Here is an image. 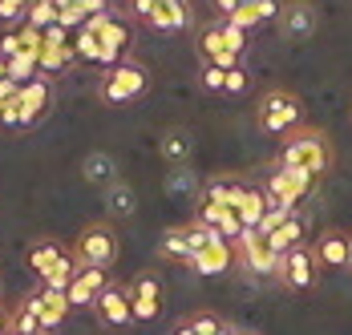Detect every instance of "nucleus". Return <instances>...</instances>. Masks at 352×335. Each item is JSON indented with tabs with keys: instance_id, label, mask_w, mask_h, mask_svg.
I'll use <instances>...</instances> for the list:
<instances>
[{
	"instance_id": "obj_6",
	"label": "nucleus",
	"mask_w": 352,
	"mask_h": 335,
	"mask_svg": "<svg viewBox=\"0 0 352 335\" xmlns=\"http://www.w3.org/2000/svg\"><path fill=\"white\" fill-rule=\"evenodd\" d=\"M316 275H320V263H316V251L312 246H296V251L283 255L280 283L287 291H312L316 287Z\"/></svg>"
},
{
	"instance_id": "obj_41",
	"label": "nucleus",
	"mask_w": 352,
	"mask_h": 335,
	"mask_svg": "<svg viewBox=\"0 0 352 335\" xmlns=\"http://www.w3.org/2000/svg\"><path fill=\"white\" fill-rule=\"evenodd\" d=\"M259 21L263 25H280V12H283V0H259Z\"/></svg>"
},
{
	"instance_id": "obj_25",
	"label": "nucleus",
	"mask_w": 352,
	"mask_h": 335,
	"mask_svg": "<svg viewBox=\"0 0 352 335\" xmlns=\"http://www.w3.org/2000/svg\"><path fill=\"white\" fill-rule=\"evenodd\" d=\"M77 270H81V263L73 259V251L57 263V267L49 270V279H41V287H53V291H69V283L77 279Z\"/></svg>"
},
{
	"instance_id": "obj_39",
	"label": "nucleus",
	"mask_w": 352,
	"mask_h": 335,
	"mask_svg": "<svg viewBox=\"0 0 352 335\" xmlns=\"http://www.w3.org/2000/svg\"><path fill=\"white\" fill-rule=\"evenodd\" d=\"M0 126L4 130H21V93L4 101V113H0Z\"/></svg>"
},
{
	"instance_id": "obj_45",
	"label": "nucleus",
	"mask_w": 352,
	"mask_h": 335,
	"mask_svg": "<svg viewBox=\"0 0 352 335\" xmlns=\"http://www.w3.org/2000/svg\"><path fill=\"white\" fill-rule=\"evenodd\" d=\"M8 319H12V311H4V303H0V335H8Z\"/></svg>"
},
{
	"instance_id": "obj_31",
	"label": "nucleus",
	"mask_w": 352,
	"mask_h": 335,
	"mask_svg": "<svg viewBox=\"0 0 352 335\" xmlns=\"http://www.w3.org/2000/svg\"><path fill=\"white\" fill-rule=\"evenodd\" d=\"M8 335H49L41 323H36V315L21 303L16 311H12V319H8Z\"/></svg>"
},
{
	"instance_id": "obj_33",
	"label": "nucleus",
	"mask_w": 352,
	"mask_h": 335,
	"mask_svg": "<svg viewBox=\"0 0 352 335\" xmlns=\"http://www.w3.org/2000/svg\"><path fill=\"white\" fill-rule=\"evenodd\" d=\"M223 21H231V25H239L243 33H255V29L263 25V21H259V8H255V4H239V8H235L231 16H223Z\"/></svg>"
},
{
	"instance_id": "obj_49",
	"label": "nucleus",
	"mask_w": 352,
	"mask_h": 335,
	"mask_svg": "<svg viewBox=\"0 0 352 335\" xmlns=\"http://www.w3.org/2000/svg\"><path fill=\"white\" fill-rule=\"evenodd\" d=\"M57 8H73V4H81V0H53Z\"/></svg>"
},
{
	"instance_id": "obj_15",
	"label": "nucleus",
	"mask_w": 352,
	"mask_h": 335,
	"mask_svg": "<svg viewBox=\"0 0 352 335\" xmlns=\"http://www.w3.org/2000/svg\"><path fill=\"white\" fill-rule=\"evenodd\" d=\"M150 29L158 33H186L190 29V0H162L150 16Z\"/></svg>"
},
{
	"instance_id": "obj_4",
	"label": "nucleus",
	"mask_w": 352,
	"mask_h": 335,
	"mask_svg": "<svg viewBox=\"0 0 352 335\" xmlns=\"http://www.w3.org/2000/svg\"><path fill=\"white\" fill-rule=\"evenodd\" d=\"M73 259L81 267H109L118 259V235H113V227L109 222H89L77 235V242H73Z\"/></svg>"
},
{
	"instance_id": "obj_21",
	"label": "nucleus",
	"mask_w": 352,
	"mask_h": 335,
	"mask_svg": "<svg viewBox=\"0 0 352 335\" xmlns=\"http://www.w3.org/2000/svg\"><path fill=\"white\" fill-rule=\"evenodd\" d=\"M267 246H272L276 255H287V251L304 246V218H300V214H292L280 231H272V235H267Z\"/></svg>"
},
{
	"instance_id": "obj_47",
	"label": "nucleus",
	"mask_w": 352,
	"mask_h": 335,
	"mask_svg": "<svg viewBox=\"0 0 352 335\" xmlns=\"http://www.w3.org/2000/svg\"><path fill=\"white\" fill-rule=\"evenodd\" d=\"M219 335H243V332H239V327H231V323H223V332H219Z\"/></svg>"
},
{
	"instance_id": "obj_32",
	"label": "nucleus",
	"mask_w": 352,
	"mask_h": 335,
	"mask_svg": "<svg viewBox=\"0 0 352 335\" xmlns=\"http://www.w3.org/2000/svg\"><path fill=\"white\" fill-rule=\"evenodd\" d=\"M292 214H296L292 206H280V202H272V206H267V214H263V222H259L255 231H259V235H272V231H280V227L287 222V218H292Z\"/></svg>"
},
{
	"instance_id": "obj_11",
	"label": "nucleus",
	"mask_w": 352,
	"mask_h": 335,
	"mask_svg": "<svg viewBox=\"0 0 352 335\" xmlns=\"http://www.w3.org/2000/svg\"><path fill=\"white\" fill-rule=\"evenodd\" d=\"M239 263V255H235V242L231 238H214L211 246H203L186 267L195 270V275H203V279H211V275H223V270H231Z\"/></svg>"
},
{
	"instance_id": "obj_3",
	"label": "nucleus",
	"mask_w": 352,
	"mask_h": 335,
	"mask_svg": "<svg viewBox=\"0 0 352 335\" xmlns=\"http://www.w3.org/2000/svg\"><path fill=\"white\" fill-rule=\"evenodd\" d=\"M146 85H150L146 65L122 61V65L106 69V77H102V85H98V97L106 101V105H130V101H138L142 93H146Z\"/></svg>"
},
{
	"instance_id": "obj_7",
	"label": "nucleus",
	"mask_w": 352,
	"mask_h": 335,
	"mask_svg": "<svg viewBox=\"0 0 352 335\" xmlns=\"http://www.w3.org/2000/svg\"><path fill=\"white\" fill-rule=\"evenodd\" d=\"M130 311H134V323L158 319V311H162V279L154 270H142L130 283Z\"/></svg>"
},
{
	"instance_id": "obj_40",
	"label": "nucleus",
	"mask_w": 352,
	"mask_h": 335,
	"mask_svg": "<svg viewBox=\"0 0 352 335\" xmlns=\"http://www.w3.org/2000/svg\"><path fill=\"white\" fill-rule=\"evenodd\" d=\"M158 4H162V0H130V16L142 21V25H150V16L158 12Z\"/></svg>"
},
{
	"instance_id": "obj_23",
	"label": "nucleus",
	"mask_w": 352,
	"mask_h": 335,
	"mask_svg": "<svg viewBox=\"0 0 352 335\" xmlns=\"http://www.w3.org/2000/svg\"><path fill=\"white\" fill-rule=\"evenodd\" d=\"M36 61H41V73L45 77H57V73H65L77 61V53H73V45H45Z\"/></svg>"
},
{
	"instance_id": "obj_13",
	"label": "nucleus",
	"mask_w": 352,
	"mask_h": 335,
	"mask_svg": "<svg viewBox=\"0 0 352 335\" xmlns=\"http://www.w3.org/2000/svg\"><path fill=\"white\" fill-rule=\"evenodd\" d=\"M316 251V263L320 270H344L352 267V238L344 231H328V235H320V242L312 246Z\"/></svg>"
},
{
	"instance_id": "obj_46",
	"label": "nucleus",
	"mask_w": 352,
	"mask_h": 335,
	"mask_svg": "<svg viewBox=\"0 0 352 335\" xmlns=\"http://www.w3.org/2000/svg\"><path fill=\"white\" fill-rule=\"evenodd\" d=\"M175 335H195V327H190V323L182 319V323H178V327H175Z\"/></svg>"
},
{
	"instance_id": "obj_1",
	"label": "nucleus",
	"mask_w": 352,
	"mask_h": 335,
	"mask_svg": "<svg viewBox=\"0 0 352 335\" xmlns=\"http://www.w3.org/2000/svg\"><path fill=\"white\" fill-rule=\"evenodd\" d=\"M255 122H259V130L272 137H283V134H296L300 130V122H304V101L296 97L292 89H263V97H259V109H255Z\"/></svg>"
},
{
	"instance_id": "obj_28",
	"label": "nucleus",
	"mask_w": 352,
	"mask_h": 335,
	"mask_svg": "<svg viewBox=\"0 0 352 335\" xmlns=\"http://www.w3.org/2000/svg\"><path fill=\"white\" fill-rule=\"evenodd\" d=\"M36 73H41V61H36V53H29V49H21L16 57H8V77H12L16 85L33 81Z\"/></svg>"
},
{
	"instance_id": "obj_19",
	"label": "nucleus",
	"mask_w": 352,
	"mask_h": 335,
	"mask_svg": "<svg viewBox=\"0 0 352 335\" xmlns=\"http://www.w3.org/2000/svg\"><path fill=\"white\" fill-rule=\"evenodd\" d=\"M263 190H267V198H272V202H280V206H292V210H296V206L304 202L300 194H296V186H292L287 170L276 166V162H272V170L263 174Z\"/></svg>"
},
{
	"instance_id": "obj_36",
	"label": "nucleus",
	"mask_w": 352,
	"mask_h": 335,
	"mask_svg": "<svg viewBox=\"0 0 352 335\" xmlns=\"http://www.w3.org/2000/svg\"><path fill=\"white\" fill-rule=\"evenodd\" d=\"M29 4H33V0H0V21H4V25H16V21L25 25Z\"/></svg>"
},
{
	"instance_id": "obj_22",
	"label": "nucleus",
	"mask_w": 352,
	"mask_h": 335,
	"mask_svg": "<svg viewBox=\"0 0 352 335\" xmlns=\"http://www.w3.org/2000/svg\"><path fill=\"white\" fill-rule=\"evenodd\" d=\"M106 206L113 218H134V210H138V194H134V186H126V182H113L106 190Z\"/></svg>"
},
{
	"instance_id": "obj_16",
	"label": "nucleus",
	"mask_w": 352,
	"mask_h": 335,
	"mask_svg": "<svg viewBox=\"0 0 352 335\" xmlns=\"http://www.w3.org/2000/svg\"><path fill=\"white\" fill-rule=\"evenodd\" d=\"M267 206H272V198H267L263 182H259V186H251V182H247V190L239 194V202H235V214H239V222H243L247 231H255V227L263 222Z\"/></svg>"
},
{
	"instance_id": "obj_35",
	"label": "nucleus",
	"mask_w": 352,
	"mask_h": 335,
	"mask_svg": "<svg viewBox=\"0 0 352 335\" xmlns=\"http://www.w3.org/2000/svg\"><path fill=\"white\" fill-rule=\"evenodd\" d=\"M186 323L195 327V335H219V332H223V319H219L214 311H195Z\"/></svg>"
},
{
	"instance_id": "obj_17",
	"label": "nucleus",
	"mask_w": 352,
	"mask_h": 335,
	"mask_svg": "<svg viewBox=\"0 0 352 335\" xmlns=\"http://www.w3.org/2000/svg\"><path fill=\"white\" fill-rule=\"evenodd\" d=\"M243 190H247L243 178H235V174H214V178L203 182V194H199V198L203 202H219V206H235Z\"/></svg>"
},
{
	"instance_id": "obj_30",
	"label": "nucleus",
	"mask_w": 352,
	"mask_h": 335,
	"mask_svg": "<svg viewBox=\"0 0 352 335\" xmlns=\"http://www.w3.org/2000/svg\"><path fill=\"white\" fill-rule=\"evenodd\" d=\"M57 16H61V8H57L53 0H33V4H29L25 25H33V29H53V25H57Z\"/></svg>"
},
{
	"instance_id": "obj_2",
	"label": "nucleus",
	"mask_w": 352,
	"mask_h": 335,
	"mask_svg": "<svg viewBox=\"0 0 352 335\" xmlns=\"http://www.w3.org/2000/svg\"><path fill=\"white\" fill-rule=\"evenodd\" d=\"M280 166H300V170H312V174H324V170L332 166V146H328V137L320 134V130H296V137H287L280 150V158H276Z\"/></svg>"
},
{
	"instance_id": "obj_44",
	"label": "nucleus",
	"mask_w": 352,
	"mask_h": 335,
	"mask_svg": "<svg viewBox=\"0 0 352 335\" xmlns=\"http://www.w3.org/2000/svg\"><path fill=\"white\" fill-rule=\"evenodd\" d=\"M243 0H214V8H219V16H231L235 8H239Z\"/></svg>"
},
{
	"instance_id": "obj_29",
	"label": "nucleus",
	"mask_w": 352,
	"mask_h": 335,
	"mask_svg": "<svg viewBox=\"0 0 352 335\" xmlns=\"http://www.w3.org/2000/svg\"><path fill=\"white\" fill-rule=\"evenodd\" d=\"M158 150H162L166 162H186V154H190V137L182 134V130H166L162 141H158Z\"/></svg>"
},
{
	"instance_id": "obj_50",
	"label": "nucleus",
	"mask_w": 352,
	"mask_h": 335,
	"mask_svg": "<svg viewBox=\"0 0 352 335\" xmlns=\"http://www.w3.org/2000/svg\"><path fill=\"white\" fill-rule=\"evenodd\" d=\"M243 4H259V0H243Z\"/></svg>"
},
{
	"instance_id": "obj_43",
	"label": "nucleus",
	"mask_w": 352,
	"mask_h": 335,
	"mask_svg": "<svg viewBox=\"0 0 352 335\" xmlns=\"http://www.w3.org/2000/svg\"><path fill=\"white\" fill-rule=\"evenodd\" d=\"M81 8H85L89 16H102V12H113V4H109V0H81Z\"/></svg>"
},
{
	"instance_id": "obj_27",
	"label": "nucleus",
	"mask_w": 352,
	"mask_h": 335,
	"mask_svg": "<svg viewBox=\"0 0 352 335\" xmlns=\"http://www.w3.org/2000/svg\"><path fill=\"white\" fill-rule=\"evenodd\" d=\"M73 53H77V61H89V65H98V57H102V36L89 33L85 25L73 33Z\"/></svg>"
},
{
	"instance_id": "obj_37",
	"label": "nucleus",
	"mask_w": 352,
	"mask_h": 335,
	"mask_svg": "<svg viewBox=\"0 0 352 335\" xmlns=\"http://www.w3.org/2000/svg\"><path fill=\"white\" fill-rule=\"evenodd\" d=\"M247 89H251V73H247L243 65L231 69V73H227V85H223V93H227V97H243Z\"/></svg>"
},
{
	"instance_id": "obj_5",
	"label": "nucleus",
	"mask_w": 352,
	"mask_h": 335,
	"mask_svg": "<svg viewBox=\"0 0 352 335\" xmlns=\"http://www.w3.org/2000/svg\"><path fill=\"white\" fill-rule=\"evenodd\" d=\"M235 255H239V263H243L251 275H263V279H280L283 255H276V251L267 246V235H259V231H243V235L235 238Z\"/></svg>"
},
{
	"instance_id": "obj_14",
	"label": "nucleus",
	"mask_w": 352,
	"mask_h": 335,
	"mask_svg": "<svg viewBox=\"0 0 352 335\" xmlns=\"http://www.w3.org/2000/svg\"><path fill=\"white\" fill-rule=\"evenodd\" d=\"M106 287H109L106 267H81L77 270V279L69 283V303L73 307H94Z\"/></svg>"
},
{
	"instance_id": "obj_9",
	"label": "nucleus",
	"mask_w": 352,
	"mask_h": 335,
	"mask_svg": "<svg viewBox=\"0 0 352 335\" xmlns=\"http://www.w3.org/2000/svg\"><path fill=\"white\" fill-rule=\"evenodd\" d=\"M316 8L308 4V0H287L280 12V33L283 41H296V45H304V41H312L316 36Z\"/></svg>"
},
{
	"instance_id": "obj_10",
	"label": "nucleus",
	"mask_w": 352,
	"mask_h": 335,
	"mask_svg": "<svg viewBox=\"0 0 352 335\" xmlns=\"http://www.w3.org/2000/svg\"><path fill=\"white\" fill-rule=\"evenodd\" d=\"M94 315H98V323H106V327H130L134 323V311H130V287H113L109 283L106 291L98 295L94 303Z\"/></svg>"
},
{
	"instance_id": "obj_18",
	"label": "nucleus",
	"mask_w": 352,
	"mask_h": 335,
	"mask_svg": "<svg viewBox=\"0 0 352 335\" xmlns=\"http://www.w3.org/2000/svg\"><path fill=\"white\" fill-rule=\"evenodd\" d=\"M65 255H69V251H65L61 242H53V238H36L33 246H29V267H33L36 279H49V270L57 267Z\"/></svg>"
},
{
	"instance_id": "obj_20",
	"label": "nucleus",
	"mask_w": 352,
	"mask_h": 335,
	"mask_svg": "<svg viewBox=\"0 0 352 335\" xmlns=\"http://www.w3.org/2000/svg\"><path fill=\"white\" fill-rule=\"evenodd\" d=\"M81 174H85V182H94V186H106V190L118 182V166H113V158H109V154H102V150L85 154Z\"/></svg>"
},
{
	"instance_id": "obj_38",
	"label": "nucleus",
	"mask_w": 352,
	"mask_h": 335,
	"mask_svg": "<svg viewBox=\"0 0 352 335\" xmlns=\"http://www.w3.org/2000/svg\"><path fill=\"white\" fill-rule=\"evenodd\" d=\"M203 89H211V93H223V85H227V69H219V65H207L203 61Z\"/></svg>"
},
{
	"instance_id": "obj_51",
	"label": "nucleus",
	"mask_w": 352,
	"mask_h": 335,
	"mask_svg": "<svg viewBox=\"0 0 352 335\" xmlns=\"http://www.w3.org/2000/svg\"><path fill=\"white\" fill-rule=\"evenodd\" d=\"M0 113H4V97H0Z\"/></svg>"
},
{
	"instance_id": "obj_52",
	"label": "nucleus",
	"mask_w": 352,
	"mask_h": 335,
	"mask_svg": "<svg viewBox=\"0 0 352 335\" xmlns=\"http://www.w3.org/2000/svg\"><path fill=\"white\" fill-rule=\"evenodd\" d=\"M243 335H251V332H243Z\"/></svg>"
},
{
	"instance_id": "obj_42",
	"label": "nucleus",
	"mask_w": 352,
	"mask_h": 335,
	"mask_svg": "<svg viewBox=\"0 0 352 335\" xmlns=\"http://www.w3.org/2000/svg\"><path fill=\"white\" fill-rule=\"evenodd\" d=\"M25 45H21V29L16 33H0V57H16Z\"/></svg>"
},
{
	"instance_id": "obj_24",
	"label": "nucleus",
	"mask_w": 352,
	"mask_h": 335,
	"mask_svg": "<svg viewBox=\"0 0 352 335\" xmlns=\"http://www.w3.org/2000/svg\"><path fill=\"white\" fill-rule=\"evenodd\" d=\"M158 255L162 259H175V263H190V242H186V222L182 227H170L162 242H158Z\"/></svg>"
},
{
	"instance_id": "obj_8",
	"label": "nucleus",
	"mask_w": 352,
	"mask_h": 335,
	"mask_svg": "<svg viewBox=\"0 0 352 335\" xmlns=\"http://www.w3.org/2000/svg\"><path fill=\"white\" fill-rule=\"evenodd\" d=\"M49 105H53V77L36 73L33 81L21 85V130L36 126V122L49 113Z\"/></svg>"
},
{
	"instance_id": "obj_48",
	"label": "nucleus",
	"mask_w": 352,
	"mask_h": 335,
	"mask_svg": "<svg viewBox=\"0 0 352 335\" xmlns=\"http://www.w3.org/2000/svg\"><path fill=\"white\" fill-rule=\"evenodd\" d=\"M8 77V57H0V81Z\"/></svg>"
},
{
	"instance_id": "obj_26",
	"label": "nucleus",
	"mask_w": 352,
	"mask_h": 335,
	"mask_svg": "<svg viewBox=\"0 0 352 335\" xmlns=\"http://www.w3.org/2000/svg\"><path fill=\"white\" fill-rule=\"evenodd\" d=\"M223 49H227V41H223V25H219V21L203 25V29H199V57H203V61H214Z\"/></svg>"
},
{
	"instance_id": "obj_12",
	"label": "nucleus",
	"mask_w": 352,
	"mask_h": 335,
	"mask_svg": "<svg viewBox=\"0 0 352 335\" xmlns=\"http://www.w3.org/2000/svg\"><path fill=\"white\" fill-rule=\"evenodd\" d=\"M195 222L219 231V235L231 238V242L247 231L243 222H239V214H235V206H219V202H203V198H199V210H195Z\"/></svg>"
},
{
	"instance_id": "obj_34",
	"label": "nucleus",
	"mask_w": 352,
	"mask_h": 335,
	"mask_svg": "<svg viewBox=\"0 0 352 335\" xmlns=\"http://www.w3.org/2000/svg\"><path fill=\"white\" fill-rule=\"evenodd\" d=\"M219 25H223V41H227V49H235V53L243 57L247 45H251V33H243L239 25H231V21H223V16H219Z\"/></svg>"
}]
</instances>
